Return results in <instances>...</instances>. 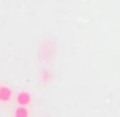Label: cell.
<instances>
[{
  "instance_id": "1",
  "label": "cell",
  "mask_w": 120,
  "mask_h": 117,
  "mask_svg": "<svg viewBox=\"0 0 120 117\" xmlns=\"http://www.w3.org/2000/svg\"><path fill=\"white\" fill-rule=\"evenodd\" d=\"M31 101H33V98H31L29 91H20L18 96H16V104L18 106H29Z\"/></svg>"
},
{
  "instance_id": "2",
  "label": "cell",
  "mask_w": 120,
  "mask_h": 117,
  "mask_svg": "<svg viewBox=\"0 0 120 117\" xmlns=\"http://www.w3.org/2000/svg\"><path fill=\"white\" fill-rule=\"evenodd\" d=\"M11 96H13L11 88L7 86V85H2V88H0V101H2V102H8V101L11 99Z\"/></svg>"
},
{
  "instance_id": "3",
  "label": "cell",
  "mask_w": 120,
  "mask_h": 117,
  "mask_svg": "<svg viewBox=\"0 0 120 117\" xmlns=\"http://www.w3.org/2000/svg\"><path fill=\"white\" fill-rule=\"evenodd\" d=\"M15 117H29V111H28V106H18L13 112Z\"/></svg>"
},
{
  "instance_id": "4",
  "label": "cell",
  "mask_w": 120,
  "mask_h": 117,
  "mask_svg": "<svg viewBox=\"0 0 120 117\" xmlns=\"http://www.w3.org/2000/svg\"><path fill=\"white\" fill-rule=\"evenodd\" d=\"M0 88H2V85H0Z\"/></svg>"
}]
</instances>
